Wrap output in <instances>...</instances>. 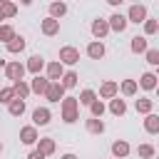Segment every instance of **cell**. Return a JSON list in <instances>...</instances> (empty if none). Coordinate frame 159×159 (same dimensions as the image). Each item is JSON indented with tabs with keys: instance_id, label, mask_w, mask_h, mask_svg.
<instances>
[{
	"instance_id": "1",
	"label": "cell",
	"mask_w": 159,
	"mask_h": 159,
	"mask_svg": "<svg viewBox=\"0 0 159 159\" xmlns=\"http://www.w3.org/2000/svg\"><path fill=\"white\" fill-rule=\"evenodd\" d=\"M60 102H62V119L67 124L77 122L80 119V102H77V97H62Z\"/></svg>"
},
{
	"instance_id": "2",
	"label": "cell",
	"mask_w": 159,
	"mask_h": 159,
	"mask_svg": "<svg viewBox=\"0 0 159 159\" xmlns=\"http://www.w3.org/2000/svg\"><path fill=\"white\" fill-rule=\"evenodd\" d=\"M57 62H60V65H77V62H80V50L72 47V45L60 47V60H57Z\"/></svg>"
},
{
	"instance_id": "3",
	"label": "cell",
	"mask_w": 159,
	"mask_h": 159,
	"mask_svg": "<svg viewBox=\"0 0 159 159\" xmlns=\"http://www.w3.org/2000/svg\"><path fill=\"white\" fill-rule=\"evenodd\" d=\"M147 17H149V15H147V7H144L142 2L132 5V7H129V12H127V22H137V25H139V22H144Z\"/></svg>"
},
{
	"instance_id": "4",
	"label": "cell",
	"mask_w": 159,
	"mask_h": 159,
	"mask_svg": "<svg viewBox=\"0 0 159 159\" xmlns=\"http://www.w3.org/2000/svg\"><path fill=\"white\" fill-rule=\"evenodd\" d=\"M47 102H60L62 97H65V87L60 84V82H50L47 84V89H45V94H42Z\"/></svg>"
},
{
	"instance_id": "5",
	"label": "cell",
	"mask_w": 159,
	"mask_h": 159,
	"mask_svg": "<svg viewBox=\"0 0 159 159\" xmlns=\"http://www.w3.org/2000/svg\"><path fill=\"white\" fill-rule=\"evenodd\" d=\"M5 75H7L10 82H17V80L25 77V65L22 62H10V65H5Z\"/></svg>"
},
{
	"instance_id": "6",
	"label": "cell",
	"mask_w": 159,
	"mask_h": 159,
	"mask_svg": "<svg viewBox=\"0 0 159 159\" xmlns=\"http://www.w3.org/2000/svg\"><path fill=\"white\" fill-rule=\"evenodd\" d=\"M107 25H109V30H114V32H124L127 30V15H122V12H114L109 20H107Z\"/></svg>"
},
{
	"instance_id": "7",
	"label": "cell",
	"mask_w": 159,
	"mask_h": 159,
	"mask_svg": "<svg viewBox=\"0 0 159 159\" xmlns=\"http://www.w3.org/2000/svg\"><path fill=\"white\" fill-rule=\"evenodd\" d=\"M117 92H119V84L114 80H104L102 87H99V97L102 99H112V97H117Z\"/></svg>"
},
{
	"instance_id": "8",
	"label": "cell",
	"mask_w": 159,
	"mask_h": 159,
	"mask_svg": "<svg viewBox=\"0 0 159 159\" xmlns=\"http://www.w3.org/2000/svg\"><path fill=\"white\" fill-rule=\"evenodd\" d=\"M50 109L47 107H37L35 112H32V127H45V124H50Z\"/></svg>"
},
{
	"instance_id": "9",
	"label": "cell",
	"mask_w": 159,
	"mask_h": 159,
	"mask_svg": "<svg viewBox=\"0 0 159 159\" xmlns=\"http://www.w3.org/2000/svg\"><path fill=\"white\" fill-rule=\"evenodd\" d=\"M40 30H42V35L52 37V35L60 32V20H55V17H45V20L40 22Z\"/></svg>"
},
{
	"instance_id": "10",
	"label": "cell",
	"mask_w": 159,
	"mask_h": 159,
	"mask_svg": "<svg viewBox=\"0 0 159 159\" xmlns=\"http://www.w3.org/2000/svg\"><path fill=\"white\" fill-rule=\"evenodd\" d=\"M107 32H109V25H107V20H102V17L92 20V35H94L97 40H104V37H107Z\"/></svg>"
},
{
	"instance_id": "11",
	"label": "cell",
	"mask_w": 159,
	"mask_h": 159,
	"mask_svg": "<svg viewBox=\"0 0 159 159\" xmlns=\"http://www.w3.org/2000/svg\"><path fill=\"white\" fill-rule=\"evenodd\" d=\"M37 139H40V137H37V127L27 124V127L20 129V142H22V144H35Z\"/></svg>"
},
{
	"instance_id": "12",
	"label": "cell",
	"mask_w": 159,
	"mask_h": 159,
	"mask_svg": "<svg viewBox=\"0 0 159 159\" xmlns=\"http://www.w3.org/2000/svg\"><path fill=\"white\" fill-rule=\"evenodd\" d=\"M42 67H45V57H40V55H32V57L27 60V65H25V72L40 75V72H42Z\"/></svg>"
},
{
	"instance_id": "13",
	"label": "cell",
	"mask_w": 159,
	"mask_h": 159,
	"mask_svg": "<svg viewBox=\"0 0 159 159\" xmlns=\"http://www.w3.org/2000/svg\"><path fill=\"white\" fill-rule=\"evenodd\" d=\"M62 75H65V65H60L57 60L47 65V80H50V82H60Z\"/></svg>"
},
{
	"instance_id": "14",
	"label": "cell",
	"mask_w": 159,
	"mask_h": 159,
	"mask_svg": "<svg viewBox=\"0 0 159 159\" xmlns=\"http://www.w3.org/2000/svg\"><path fill=\"white\" fill-rule=\"evenodd\" d=\"M47 84H50V80H47V77L35 75V77H32V82H30V92H35V94H45Z\"/></svg>"
},
{
	"instance_id": "15",
	"label": "cell",
	"mask_w": 159,
	"mask_h": 159,
	"mask_svg": "<svg viewBox=\"0 0 159 159\" xmlns=\"http://www.w3.org/2000/svg\"><path fill=\"white\" fill-rule=\"evenodd\" d=\"M35 144H37V152H40V154H45V157L55 154V139H50V137H40Z\"/></svg>"
},
{
	"instance_id": "16",
	"label": "cell",
	"mask_w": 159,
	"mask_h": 159,
	"mask_svg": "<svg viewBox=\"0 0 159 159\" xmlns=\"http://www.w3.org/2000/svg\"><path fill=\"white\" fill-rule=\"evenodd\" d=\"M87 55H89L92 60H102V57H104V45H102V40L89 42V45H87Z\"/></svg>"
},
{
	"instance_id": "17",
	"label": "cell",
	"mask_w": 159,
	"mask_h": 159,
	"mask_svg": "<svg viewBox=\"0 0 159 159\" xmlns=\"http://www.w3.org/2000/svg\"><path fill=\"white\" fill-rule=\"evenodd\" d=\"M112 154H114L117 159H124V157L129 154V144H127L124 139H117V142H112Z\"/></svg>"
},
{
	"instance_id": "18",
	"label": "cell",
	"mask_w": 159,
	"mask_h": 159,
	"mask_svg": "<svg viewBox=\"0 0 159 159\" xmlns=\"http://www.w3.org/2000/svg\"><path fill=\"white\" fill-rule=\"evenodd\" d=\"M12 92H15L17 99H25V97L30 94V84H27L25 80H17V82H12Z\"/></svg>"
},
{
	"instance_id": "19",
	"label": "cell",
	"mask_w": 159,
	"mask_h": 159,
	"mask_svg": "<svg viewBox=\"0 0 159 159\" xmlns=\"http://www.w3.org/2000/svg\"><path fill=\"white\" fill-rule=\"evenodd\" d=\"M109 112H112L114 117H122V114L127 112V102L119 99V97H112V102H109Z\"/></svg>"
},
{
	"instance_id": "20",
	"label": "cell",
	"mask_w": 159,
	"mask_h": 159,
	"mask_svg": "<svg viewBox=\"0 0 159 159\" xmlns=\"http://www.w3.org/2000/svg\"><path fill=\"white\" fill-rule=\"evenodd\" d=\"M144 129H147L149 134H157V132H159V117H157L154 112H149V114L144 117Z\"/></svg>"
},
{
	"instance_id": "21",
	"label": "cell",
	"mask_w": 159,
	"mask_h": 159,
	"mask_svg": "<svg viewBox=\"0 0 159 159\" xmlns=\"http://www.w3.org/2000/svg\"><path fill=\"white\" fill-rule=\"evenodd\" d=\"M84 127H87L89 134H102V132H104V122L97 119V117H89V119L84 122Z\"/></svg>"
},
{
	"instance_id": "22",
	"label": "cell",
	"mask_w": 159,
	"mask_h": 159,
	"mask_svg": "<svg viewBox=\"0 0 159 159\" xmlns=\"http://www.w3.org/2000/svg\"><path fill=\"white\" fill-rule=\"evenodd\" d=\"M67 12V5L62 2V0H55V2H50V17H55V20H60L62 15Z\"/></svg>"
},
{
	"instance_id": "23",
	"label": "cell",
	"mask_w": 159,
	"mask_h": 159,
	"mask_svg": "<svg viewBox=\"0 0 159 159\" xmlns=\"http://www.w3.org/2000/svg\"><path fill=\"white\" fill-rule=\"evenodd\" d=\"M22 50H25V37H22V35H15V37L7 42V52L17 55V52H22Z\"/></svg>"
},
{
	"instance_id": "24",
	"label": "cell",
	"mask_w": 159,
	"mask_h": 159,
	"mask_svg": "<svg viewBox=\"0 0 159 159\" xmlns=\"http://www.w3.org/2000/svg\"><path fill=\"white\" fill-rule=\"evenodd\" d=\"M77 80H80V77H77V72H72V70H70V72H65V75L60 77V84H62L65 89H72V87H77Z\"/></svg>"
},
{
	"instance_id": "25",
	"label": "cell",
	"mask_w": 159,
	"mask_h": 159,
	"mask_svg": "<svg viewBox=\"0 0 159 159\" xmlns=\"http://www.w3.org/2000/svg\"><path fill=\"white\" fill-rule=\"evenodd\" d=\"M137 87H144V89H154L157 87V75L154 72H144L142 77H139V84Z\"/></svg>"
},
{
	"instance_id": "26",
	"label": "cell",
	"mask_w": 159,
	"mask_h": 159,
	"mask_svg": "<svg viewBox=\"0 0 159 159\" xmlns=\"http://www.w3.org/2000/svg\"><path fill=\"white\" fill-rule=\"evenodd\" d=\"M7 112H10L12 117H22V114H25V99H17V97H15V99L7 104Z\"/></svg>"
},
{
	"instance_id": "27",
	"label": "cell",
	"mask_w": 159,
	"mask_h": 159,
	"mask_svg": "<svg viewBox=\"0 0 159 159\" xmlns=\"http://www.w3.org/2000/svg\"><path fill=\"white\" fill-rule=\"evenodd\" d=\"M0 15H2V20H5V17H15V15H17V5H15L12 0H5V2L0 5Z\"/></svg>"
},
{
	"instance_id": "28",
	"label": "cell",
	"mask_w": 159,
	"mask_h": 159,
	"mask_svg": "<svg viewBox=\"0 0 159 159\" xmlns=\"http://www.w3.org/2000/svg\"><path fill=\"white\" fill-rule=\"evenodd\" d=\"M129 47H132V52H134V55H139V52H147V50H149V47H147V37H139V35H137V37H132V45H129Z\"/></svg>"
},
{
	"instance_id": "29",
	"label": "cell",
	"mask_w": 159,
	"mask_h": 159,
	"mask_svg": "<svg viewBox=\"0 0 159 159\" xmlns=\"http://www.w3.org/2000/svg\"><path fill=\"white\" fill-rule=\"evenodd\" d=\"M119 89H122L124 97H132V94H137L139 87H137V80H122V87Z\"/></svg>"
},
{
	"instance_id": "30",
	"label": "cell",
	"mask_w": 159,
	"mask_h": 159,
	"mask_svg": "<svg viewBox=\"0 0 159 159\" xmlns=\"http://www.w3.org/2000/svg\"><path fill=\"white\" fill-rule=\"evenodd\" d=\"M94 99H97V92H94V89H82V92H80V97H77V102H80V104H84V107H89Z\"/></svg>"
},
{
	"instance_id": "31",
	"label": "cell",
	"mask_w": 159,
	"mask_h": 159,
	"mask_svg": "<svg viewBox=\"0 0 159 159\" xmlns=\"http://www.w3.org/2000/svg\"><path fill=\"white\" fill-rule=\"evenodd\" d=\"M134 107H137V112H139V114H149V112L154 109V102H152V99H147V97H142V99H137V104H134Z\"/></svg>"
},
{
	"instance_id": "32",
	"label": "cell",
	"mask_w": 159,
	"mask_h": 159,
	"mask_svg": "<svg viewBox=\"0 0 159 159\" xmlns=\"http://www.w3.org/2000/svg\"><path fill=\"white\" fill-rule=\"evenodd\" d=\"M12 37H15V27H12V25H0V42L7 45Z\"/></svg>"
},
{
	"instance_id": "33",
	"label": "cell",
	"mask_w": 159,
	"mask_h": 159,
	"mask_svg": "<svg viewBox=\"0 0 159 159\" xmlns=\"http://www.w3.org/2000/svg\"><path fill=\"white\" fill-rule=\"evenodd\" d=\"M89 112H92V117L102 119V114H104V102H102V99H94V102L89 104Z\"/></svg>"
},
{
	"instance_id": "34",
	"label": "cell",
	"mask_w": 159,
	"mask_h": 159,
	"mask_svg": "<svg viewBox=\"0 0 159 159\" xmlns=\"http://www.w3.org/2000/svg\"><path fill=\"white\" fill-rule=\"evenodd\" d=\"M137 152H139V157H142V159H154V154H157V149H154L152 144H139V149H137Z\"/></svg>"
},
{
	"instance_id": "35",
	"label": "cell",
	"mask_w": 159,
	"mask_h": 159,
	"mask_svg": "<svg viewBox=\"0 0 159 159\" xmlns=\"http://www.w3.org/2000/svg\"><path fill=\"white\" fill-rule=\"evenodd\" d=\"M12 99H15L12 87H0V102H2V104H10Z\"/></svg>"
},
{
	"instance_id": "36",
	"label": "cell",
	"mask_w": 159,
	"mask_h": 159,
	"mask_svg": "<svg viewBox=\"0 0 159 159\" xmlns=\"http://www.w3.org/2000/svg\"><path fill=\"white\" fill-rule=\"evenodd\" d=\"M157 30H159V22H157L154 17H147V20H144V32H147V35H154Z\"/></svg>"
},
{
	"instance_id": "37",
	"label": "cell",
	"mask_w": 159,
	"mask_h": 159,
	"mask_svg": "<svg viewBox=\"0 0 159 159\" xmlns=\"http://www.w3.org/2000/svg\"><path fill=\"white\" fill-rule=\"evenodd\" d=\"M147 62H149L152 67H157V65H159V50H154V47L147 50Z\"/></svg>"
},
{
	"instance_id": "38",
	"label": "cell",
	"mask_w": 159,
	"mask_h": 159,
	"mask_svg": "<svg viewBox=\"0 0 159 159\" xmlns=\"http://www.w3.org/2000/svg\"><path fill=\"white\" fill-rule=\"evenodd\" d=\"M27 159H45V154H40V152L35 149V152H30V154H27Z\"/></svg>"
},
{
	"instance_id": "39",
	"label": "cell",
	"mask_w": 159,
	"mask_h": 159,
	"mask_svg": "<svg viewBox=\"0 0 159 159\" xmlns=\"http://www.w3.org/2000/svg\"><path fill=\"white\" fill-rule=\"evenodd\" d=\"M107 2H109V5H112V7H119V5H122V2H124V0H107Z\"/></svg>"
},
{
	"instance_id": "40",
	"label": "cell",
	"mask_w": 159,
	"mask_h": 159,
	"mask_svg": "<svg viewBox=\"0 0 159 159\" xmlns=\"http://www.w3.org/2000/svg\"><path fill=\"white\" fill-rule=\"evenodd\" d=\"M60 159H77V157H75V154H70V152H67V154H62V157H60Z\"/></svg>"
},
{
	"instance_id": "41",
	"label": "cell",
	"mask_w": 159,
	"mask_h": 159,
	"mask_svg": "<svg viewBox=\"0 0 159 159\" xmlns=\"http://www.w3.org/2000/svg\"><path fill=\"white\" fill-rule=\"evenodd\" d=\"M20 2H22L25 7H27V5H32V0H20Z\"/></svg>"
},
{
	"instance_id": "42",
	"label": "cell",
	"mask_w": 159,
	"mask_h": 159,
	"mask_svg": "<svg viewBox=\"0 0 159 159\" xmlns=\"http://www.w3.org/2000/svg\"><path fill=\"white\" fill-rule=\"evenodd\" d=\"M0 152H2V142H0Z\"/></svg>"
},
{
	"instance_id": "43",
	"label": "cell",
	"mask_w": 159,
	"mask_h": 159,
	"mask_svg": "<svg viewBox=\"0 0 159 159\" xmlns=\"http://www.w3.org/2000/svg\"><path fill=\"white\" fill-rule=\"evenodd\" d=\"M137 2H139V0H134V5H137Z\"/></svg>"
},
{
	"instance_id": "44",
	"label": "cell",
	"mask_w": 159,
	"mask_h": 159,
	"mask_svg": "<svg viewBox=\"0 0 159 159\" xmlns=\"http://www.w3.org/2000/svg\"><path fill=\"white\" fill-rule=\"evenodd\" d=\"M0 20H2V15H0Z\"/></svg>"
},
{
	"instance_id": "45",
	"label": "cell",
	"mask_w": 159,
	"mask_h": 159,
	"mask_svg": "<svg viewBox=\"0 0 159 159\" xmlns=\"http://www.w3.org/2000/svg\"><path fill=\"white\" fill-rule=\"evenodd\" d=\"M0 87H2V84H0Z\"/></svg>"
}]
</instances>
